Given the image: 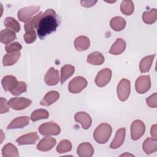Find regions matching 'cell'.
Instances as JSON below:
<instances>
[{
	"instance_id": "4316f807",
	"label": "cell",
	"mask_w": 157,
	"mask_h": 157,
	"mask_svg": "<svg viewBox=\"0 0 157 157\" xmlns=\"http://www.w3.org/2000/svg\"><path fill=\"white\" fill-rule=\"evenodd\" d=\"M2 155L3 157H18V151L17 148L12 144L9 143L5 145L2 149Z\"/></svg>"
},
{
	"instance_id": "603a6c76",
	"label": "cell",
	"mask_w": 157,
	"mask_h": 157,
	"mask_svg": "<svg viewBox=\"0 0 157 157\" xmlns=\"http://www.w3.org/2000/svg\"><path fill=\"white\" fill-rule=\"evenodd\" d=\"M155 56V54L148 55L141 59L139 63V69L141 73H146L150 71Z\"/></svg>"
},
{
	"instance_id": "6da1fadb",
	"label": "cell",
	"mask_w": 157,
	"mask_h": 157,
	"mask_svg": "<svg viewBox=\"0 0 157 157\" xmlns=\"http://www.w3.org/2000/svg\"><path fill=\"white\" fill-rule=\"evenodd\" d=\"M58 26V17L56 12L52 9H47L42 13L37 28L39 37L43 39L47 35L55 32Z\"/></svg>"
},
{
	"instance_id": "52a82bcc",
	"label": "cell",
	"mask_w": 157,
	"mask_h": 157,
	"mask_svg": "<svg viewBox=\"0 0 157 157\" xmlns=\"http://www.w3.org/2000/svg\"><path fill=\"white\" fill-rule=\"evenodd\" d=\"M151 88V79L148 75H142L139 76L136 80L135 88L139 94L147 93Z\"/></svg>"
},
{
	"instance_id": "2e32d148",
	"label": "cell",
	"mask_w": 157,
	"mask_h": 157,
	"mask_svg": "<svg viewBox=\"0 0 157 157\" xmlns=\"http://www.w3.org/2000/svg\"><path fill=\"white\" fill-rule=\"evenodd\" d=\"M126 135V129L124 128H121L118 129L115 136V138L110 145V148L112 149H116L121 147L124 140Z\"/></svg>"
},
{
	"instance_id": "4dcf8cb0",
	"label": "cell",
	"mask_w": 157,
	"mask_h": 157,
	"mask_svg": "<svg viewBox=\"0 0 157 157\" xmlns=\"http://www.w3.org/2000/svg\"><path fill=\"white\" fill-rule=\"evenodd\" d=\"M142 20L144 23L148 25L154 23L157 20V10L152 9L149 12H144L142 15Z\"/></svg>"
},
{
	"instance_id": "d4e9b609",
	"label": "cell",
	"mask_w": 157,
	"mask_h": 157,
	"mask_svg": "<svg viewBox=\"0 0 157 157\" xmlns=\"http://www.w3.org/2000/svg\"><path fill=\"white\" fill-rule=\"evenodd\" d=\"M16 38L15 33L10 29H2L0 32V41L2 44H8L16 39Z\"/></svg>"
},
{
	"instance_id": "3957f363",
	"label": "cell",
	"mask_w": 157,
	"mask_h": 157,
	"mask_svg": "<svg viewBox=\"0 0 157 157\" xmlns=\"http://www.w3.org/2000/svg\"><path fill=\"white\" fill-rule=\"evenodd\" d=\"M88 85L86 79L82 76H77L72 78L68 84V90L71 93H79Z\"/></svg>"
},
{
	"instance_id": "9a60e30c",
	"label": "cell",
	"mask_w": 157,
	"mask_h": 157,
	"mask_svg": "<svg viewBox=\"0 0 157 157\" xmlns=\"http://www.w3.org/2000/svg\"><path fill=\"white\" fill-rule=\"evenodd\" d=\"M77 153L80 157H91L94 153V148L89 142H83L78 145Z\"/></svg>"
},
{
	"instance_id": "8fae6325",
	"label": "cell",
	"mask_w": 157,
	"mask_h": 157,
	"mask_svg": "<svg viewBox=\"0 0 157 157\" xmlns=\"http://www.w3.org/2000/svg\"><path fill=\"white\" fill-rule=\"evenodd\" d=\"M59 80V71L54 67H50L44 76L45 83L50 86H54L58 83Z\"/></svg>"
},
{
	"instance_id": "ab89813d",
	"label": "cell",
	"mask_w": 157,
	"mask_h": 157,
	"mask_svg": "<svg viewBox=\"0 0 157 157\" xmlns=\"http://www.w3.org/2000/svg\"><path fill=\"white\" fill-rule=\"evenodd\" d=\"M97 2V1H81L80 4L83 7H91L95 5V4Z\"/></svg>"
},
{
	"instance_id": "cb8c5ba5",
	"label": "cell",
	"mask_w": 157,
	"mask_h": 157,
	"mask_svg": "<svg viewBox=\"0 0 157 157\" xmlns=\"http://www.w3.org/2000/svg\"><path fill=\"white\" fill-rule=\"evenodd\" d=\"M105 61L103 55L99 52H94L91 53L88 56L86 61L88 63L92 65H101Z\"/></svg>"
},
{
	"instance_id": "5bb4252c",
	"label": "cell",
	"mask_w": 157,
	"mask_h": 157,
	"mask_svg": "<svg viewBox=\"0 0 157 157\" xmlns=\"http://www.w3.org/2000/svg\"><path fill=\"white\" fill-rule=\"evenodd\" d=\"M39 137L36 132H31L30 133H28L19 137L16 140V142L19 145L35 144L36 142L39 140Z\"/></svg>"
},
{
	"instance_id": "5b68a950",
	"label": "cell",
	"mask_w": 157,
	"mask_h": 157,
	"mask_svg": "<svg viewBox=\"0 0 157 157\" xmlns=\"http://www.w3.org/2000/svg\"><path fill=\"white\" fill-rule=\"evenodd\" d=\"M131 92V83L130 81L126 78L121 79L118 84L117 88V93L118 99L121 101H126L130 94Z\"/></svg>"
},
{
	"instance_id": "8992f818",
	"label": "cell",
	"mask_w": 157,
	"mask_h": 157,
	"mask_svg": "<svg viewBox=\"0 0 157 157\" xmlns=\"http://www.w3.org/2000/svg\"><path fill=\"white\" fill-rule=\"evenodd\" d=\"M39 9L40 6H31L21 8L17 13L18 18L20 21L26 23L34 14L39 11Z\"/></svg>"
},
{
	"instance_id": "8d00e7d4",
	"label": "cell",
	"mask_w": 157,
	"mask_h": 157,
	"mask_svg": "<svg viewBox=\"0 0 157 157\" xmlns=\"http://www.w3.org/2000/svg\"><path fill=\"white\" fill-rule=\"evenodd\" d=\"M24 40L26 44H31L34 42L37 38V35L35 29H31L25 31L23 36Z\"/></svg>"
},
{
	"instance_id": "f1b7e54d",
	"label": "cell",
	"mask_w": 157,
	"mask_h": 157,
	"mask_svg": "<svg viewBox=\"0 0 157 157\" xmlns=\"http://www.w3.org/2000/svg\"><path fill=\"white\" fill-rule=\"evenodd\" d=\"M21 54L20 52L13 53H7L4 56L2 64L4 66H10L15 64L20 59Z\"/></svg>"
},
{
	"instance_id": "b9f144b4",
	"label": "cell",
	"mask_w": 157,
	"mask_h": 157,
	"mask_svg": "<svg viewBox=\"0 0 157 157\" xmlns=\"http://www.w3.org/2000/svg\"><path fill=\"white\" fill-rule=\"evenodd\" d=\"M134 156L132 154H130V153H124V154H122L120 155V156Z\"/></svg>"
},
{
	"instance_id": "9c48e42d",
	"label": "cell",
	"mask_w": 157,
	"mask_h": 157,
	"mask_svg": "<svg viewBox=\"0 0 157 157\" xmlns=\"http://www.w3.org/2000/svg\"><path fill=\"white\" fill-rule=\"evenodd\" d=\"M31 102L30 99L23 97L12 98L8 101L9 107L15 110L25 109L31 104Z\"/></svg>"
},
{
	"instance_id": "484cf974",
	"label": "cell",
	"mask_w": 157,
	"mask_h": 157,
	"mask_svg": "<svg viewBox=\"0 0 157 157\" xmlns=\"http://www.w3.org/2000/svg\"><path fill=\"white\" fill-rule=\"evenodd\" d=\"M75 72V67L71 64H66L61 68V83L63 84L69 78H70Z\"/></svg>"
},
{
	"instance_id": "44dd1931",
	"label": "cell",
	"mask_w": 157,
	"mask_h": 157,
	"mask_svg": "<svg viewBox=\"0 0 157 157\" xmlns=\"http://www.w3.org/2000/svg\"><path fill=\"white\" fill-rule=\"evenodd\" d=\"M90 46V40L88 37L85 36H80L75 38L74 40V47L78 52L87 50Z\"/></svg>"
},
{
	"instance_id": "f546056e",
	"label": "cell",
	"mask_w": 157,
	"mask_h": 157,
	"mask_svg": "<svg viewBox=\"0 0 157 157\" xmlns=\"http://www.w3.org/2000/svg\"><path fill=\"white\" fill-rule=\"evenodd\" d=\"M4 23L7 29L15 33H18L20 30V25L18 21L13 17H8L4 19Z\"/></svg>"
},
{
	"instance_id": "60d3db41",
	"label": "cell",
	"mask_w": 157,
	"mask_h": 157,
	"mask_svg": "<svg viewBox=\"0 0 157 157\" xmlns=\"http://www.w3.org/2000/svg\"><path fill=\"white\" fill-rule=\"evenodd\" d=\"M157 125L156 124L151 126L150 129V134L152 138L155 139H157Z\"/></svg>"
},
{
	"instance_id": "277c9868",
	"label": "cell",
	"mask_w": 157,
	"mask_h": 157,
	"mask_svg": "<svg viewBox=\"0 0 157 157\" xmlns=\"http://www.w3.org/2000/svg\"><path fill=\"white\" fill-rule=\"evenodd\" d=\"M39 133L43 136H56L61 132L59 126L54 122H46L40 124L38 128Z\"/></svg>"
},
{
	"instance_id": "836d02e7",
	"label": "cell",
	"mask_w": 157,
	"mask_h": 157,
	"mask_svg": "<svg viewBox=\"0 0 157 157\" xmlns=\"http://www.w3.org/2000/svg\"><path fill=\"white\" fill-rule=\"evenodd\" d=\"M72 144L69 140L64 139L59 142L56 147V150L58 153L62 154L70 151L72 149Z\"/></svg>"
},
{
	"instance_id": "e575fe53",
	"label": "cell",
	"mask_w": 157,
	"mask_h": 157,
	"mask_svg": "<svg viewBox=\"0 0 157 157\" xmlns=\"http://www.w3.org/2000/svg\"><path fill=\"white\" fill-rule=\"evenodd\" d=\"M22 49L21 45L18 42H15L6 44L5 46V50L7 53H13L19 52Z\"/></svg>"
},
{
	"instance_id": "4fadbf2b",
	"label": "cell",
	"mask_w": 157,
	"mask_h": 157,
	"mask_svg": "<svg viewBox=\"0 0 157 157\" xmlns=\"http://www.w3.org/2000/svg\"><path fill=\"white\" fill-rule=\"evenodd\" d=\"M56 144L55 138L47 136L42 139L37 145V149L41 151H47L52 150Z\"/></svg>"
},
{
	"instance_id": "f35d334b",
	"label": "cell",
	"mask_w": 157,
	"mask_h": 157,
	"mask_svg": "<svg viewBox=\"0 0 157 157\" xmlns=\"http://www.w3.org/2000/svg\"><path fill=\"white\" fill-rule=\"evenodd\" d=\"M9 110V105L7 100L4 98H0V113L3 114L8 112Z\"/></svg>"
},
{
	"instance_id": "7c38bea8",
	"label": "cell",
	"mask_w": 157,
	"mask_h": 157,
	"mask_svg": "<svg viewBox=\"0 0 157 157\" xmlns=\"http://www.w3.org/2000/svg\"><path fill=\"white\" fill-rule=\"evenodd\" d=\"M74 120L76 122L82 124V128L87 129L90 128L92 123V119L90 115L85 112H78L74 115Z\"/></svg>"
},
{
	"instance_id": "ffe728a7",
	"label": "cell",
	"mask_w": 157,
	"mask_h": 157,
	"mask_svg": "<svg viewBox=\"0 0 157 157\" xmlns=\"http://www.w3.org/2000/svg\"><path fill=\"white\" fill-rule=\"evenodd\" d=\"M126 43L122 38H118L113 44L109 50V53L113 55H118L122 53L126 49Z\"/></svg>"
},
{
	"instance_id": "d6986e66",
	"label": "cell",
	"mask_w": 157,
	"mask_h": 157,
	"mask_svg": "<svg viewBox=\"0 0 157 157\" xmlns=\"http://www.w3.org/2000/svg\"><path fill=\"white\" fill-rule=\"evenodd\" d=\"M59 98V94L56 91H50L46 93L40 102V104L43 106H49L57 101Z\"/></svg>"
},
{
	"instance_id": "ba28073f",
	"label": "cell",
	"mask_w": 157,
	"mask_h": 157,
	"mask_svg": "<svg viewBox=\"0 0 157 157\" xmlns=\"http://www.w3.org/2000/svg\"><path fill=\"white\" fill-rule=\"evenodd\" d=\"M145 126L140 120H134L131 125V137L133 140L139 139L145 133Z\"/></svg>"
},
{
	"instance_id": "83f0119b",
	"label": "cell",
	"mask_w": 157,
	"mask_h": 157,
	"mask_svg": "<svg viewBox=\"0 0 157 157\" xmlns=\"http://www.w3.org/2000/svg\"><path fill=\"white\" fill-rule=\"evenodd\" d=\"M126 25V20L121 17H115L110 20V25L112 29L115 31L123 30Z\"/></svg>"
},
{
	"instance_id": "d6a6232c",
	"label": "cell",
	"mask_w": 157,
	"mask_h": 157,
	"mask_svg": "<svg viewBox=\"0 0 157 157\" xmlns=\"http://www.w3.org/2000/svg\"><path fill=\"white\" fill-rule=\"evenodd\" d=\"M49 117L48 112L45 109H36L34 110L30 117L33 121H36L41 119H47Z\"/></svg>"
},
{
	"instance_id": "30bf717a",
	"label": "cell",
	"mask_w": 157,
	"mask_h": 157,
	"mask_svg": "<svg viewBox=\"0 0 157 157\" xmlns=\"http://www.w3.org/2000/svg\"><path fill=\"white\" fill-rule=\"evenodd\" d=\"M112 71L109 68H104L98 72L94 82L99 87L106 86L111 80Z\"/></svg>"
},
{
	"instance_id": "1f68e13d",
	"label": "cell",
	"mask_w": 157,
	"mask_h": 157,
	"mask_svg": "<svg viewBox=\"0 0 157 157\" xmlns=\"http://www.w3.org/2000/svg\"><path fill=\"white\" fill-rule=\"evenodd\" d=\"M134 3L131 0L123 1L120 5V10L125 15H131L134 12Z\"/></svg>"
},
{
	"instance_id": "7402d4cb",
	"label": "cell",
	"mask_w": 157,
	"mask_h": 157,
	"mask_svg": "<svg viewBox=\"0 0 157 157\" xmlns=\"http://www.w3.org/2000/svg\"><path fill=\"white\" fill-rule=\"evenodd\" d=\"M142 148L147 155H150L157 150V139L147 137L144 142Z\"/></svg>"
},
{
	"instance_id": "e0dca14e",
	"label": "cell",
	"mask_w": 157,
	"mask_h": 157,
	"mask_svg": "<svg viewBox=\"0 0 157 157\" xmlns=\"http://www.w3.org/2000/svg\"><path fill=\"white\" fill-rule=\"evenodd\" d=\"M29 119L31 118H29V117L28 116H21L17 117L10 123V124L7 126V129H12L23 128L29 123Z\"/></svg>"
},
{
	"instance_id": "74e56055",
	"label": "cell",
	"mask_w": 157,
	"mask_h": 157,
	"mask_svg": "<svg viewBox=\"0 0 157 157\" xmlns=\"http://www.w3.org/2000/svg\"><path fill=\"white\" fill-rule=\"evenodd\" d=\"M147 104L151 108L157 107V93H154L153 94L146 98L145 99Z\"/></svg>"
},
{
	"instance_id": "ac0fdd59",
	"label": "cell",
	"mask_w": 157,
	"mask_h": 157,
	"mask_svg": "<svg viewBox=\"0 0 157 157\" xmlns=\"http://www.w3.org/2000/svg\"><path fill=\"white\" fill-rule=\"evenodd\" d=\"M17 78L12 75H6L1 80L2 86L5 91H11L18 84Z\"/></svg>"
},
{
	"instance_id": "7a4b0ae2",
	"label": "cell",
	"mask_w": 157,
	"mask_h": 157,
	"mask_svg": "<svg viewBox=\"0 0 157 157\" xmlns=\"http://www.w3.org/2000/svg\"><path fill=\"white\" fill-rule=\"evenodd\" d=\"M112 132L111 126L105 123H102L99 124L93 133V137L94 140L99 144H105L109 139Z\"/></svg>"
},
{
	"instance_id": "d590c367",
	"label": "cell",
	"mask_w": 157,
	"mask_h": 157,
	"mask_svg": "<svg viewBox=\"0 0 157 157\" xmlns=\"http://www.w3.org/2000/svg\"><path fill=\"white\" fill-rule=\"evenodd\" d=\"M26 90H27L26 83L23 81H20L18 82V84L16 86V87L13 90H12L10 91V93H12V94L14 96H18L21 93L26 92Z\"/></svg>"
}]
</instances>
